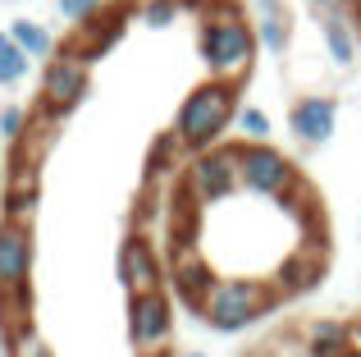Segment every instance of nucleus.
Wrapping results in <instances>:
<instances>
[{"label":"nucleus","mask_w":361,"mask_h":357,"mask_svg":"<svg viewBox=\"0 0 361 357\" xmlns=\"http://www.w3.org/2000/svg\"><path fill=\"white\" fill-rule=\"evenodd\" d=\"M256 55V23H247L233 0H211V14L202 18V60L211 78L238 83L252 69Z\"/></svg>","instance_id":"1"},{"label":"nucleus","mask_w":361,"mask_h":357,"mask_svg":"<svg viewBox=\"0 0 361 357\" xmlns=\"http://www.w3.org/2000/svg\"><path fill=\"white\" fill-rule=\"evenodd\" d=\"M238 115V83L229 78H211L197 92H188V101L174 115V138L183 143V152H206V147L220 143V133L233 124Z\"/></svg>","instance_id":"2"},{"label":"nucleus","mask_w":361,"mask_h":357,"mask_svg":"<svg viewBox=\"0 0 361 357\" xmlns=\"http://www.w3.org/2000/svg\"><path fill=\"white\" fill-rule=\"evenodd\" d=\"M274 303H279V289H265L261 279H220L211 289V298H206L202 316L211 330L233 334L243 325H252L256 316H265Z\"/></svg>","instance_id":"3"},{"label":"nucleus","mask_w":361,"mask_h":357,"mask_svg":"<svg viewBox=\"0 0 361 357\" xmlns=\"http://www.w3.org/2000/svg\"><path fill=\"white\" fill-rule=\"evenodd\" d=\"M238 183L256 197H288L298 188V170L270 143H243L238 147Z\"/></svg>","instance_id":"4"},{"label":"nucleus","mask_w":361,"mask_h":357,"mask_svg":"<svg viewBox=\"0 0 361 357\" xmlns=\"http://www.w3.org/2000/svg\"><path fill=\"white\" fill-rule=\"evenodd\" d=\"M87 60L73 51H55L42 69V110L46 115H69L87 97Z\"/></svg>","instance_id":"5"},{"label":"nucleus","mask_w":361,"mask_h":357,"mask_svg":"<svg viewBox=\"0 0 361 357\" xmlns=\"http://www.w3.org/2000/svg\"><path fill=\"white\" fill-rule=\"evenodd\" d=\"M238 183V147H206L197 152V161L188 165V197L202 206L224 202Z\"/></svg>","instance_id":"6"},{"label":"nucleus","mask_w":361,"mask_h":357,"mask_svg":"<svg viewBox=\"0 0 361 357\" xmlns=\"http://www.w3.org/2000/svg\"><path fill=\"white\" fill-rule=\"evenodd\" d=\"M169 330H174V307H169V298L160 294V289L133 294V303H128V339L151 353V349H160V344L169 339Z\"/></svg>","instance_id":"7"},{"label":"nucleus","mask_w":361,"mask_h":357,"mask_svg":"<svg viewBox=\"0 0 361 357\" xmlns=\"http://www.w3.org/2000/svg\"><path fill=\"white\" fill-rule=\"evenodd\" d=\"M32 275V234L23 220L0 224V289H18Z\"/></svg>","instance_id":"8"},{"label":"nucleus","mask_w":361,"mask_h":357,"mask_svg":"<svg viewBox=\"0 0 361 357\" xmlns=\"http://www.w3.org/2000/svg\"><path fill=\"white\" fill-rule=\"evenodd\" d=\"M123 18H128L123 9H106V5H101L92 18H82V23H78V37H73L69 51H73V55H82L87 64H92V60H101V55H106L110 46H115L119 37H123Z\"/></svg>","instance_id":"9"},{"label":"nucleus","mask_w":361,"mask_h":357,"mask_svg":"<svg viewBox=\"0 0 361 357\" xmlns=\"http://www.w3.org/2000/svg\"><path fill=\"white\" fill-rule=\"evenodd\" d=\"M288 124H293V133H298L307 147L329 143V138H334V124H338V106H334V97H302L298 106H293Z\"/></svg>","instance_id":"10"},{"label":"nucleus","mask_w":361,"mask_h":357,"mask_svg":"<svg viewBox=\"0 0 361 357\" xmlns=\"http://www.w3.org/2000/svg\"><path fill=\"white\" fill-rule=\"evenodd\" d=\"M119 279L128 294H147V289H160V257L147 238H128L119 248Z\"/></svg>","instance_id":"11"},{"label":"nucleus","mask_w":361,"mask_h":357,"mask_svg":"<svg viewBox=\"0 0 361 357\" xmlns=\"http://www.w3.org/2000/svg\"><path fill=\"white\" fill-rule=\"evenodd\" d=\"M215 284H220V279H215V270L206 266L197 252L178 248V261H174V289H178V298H183L188 307H206V298H211Z\"/></svg>","instance_id":"12"},{"label":"nucleus","mask_w":361,"mask_h":357,"mask_svg":"<svg viewBox=\"0 0 361 357\" xmlns=\"http://www.w3.org/2000/svg\"><path fill=\"white\" fill-rule=\"evenodd\" d=\"M320 275H325V261H320L316 252H293V257H283L279 270H274V289H279V294H302V289H316Z\"/></svg>","instance_id":"13"},{"label":"nucleus","mask_w":361,"mask_h":357,"mask_svg":"<svg viewBox=\"0 0 361 357\" xmlns=\"http://www.w3.org/2000/svg\"><path fill=\"white\" fill-rule=\"evenodd\" d=\"M307 357H361V344L348 325L320 321V325H311V334H307Z\"/></svg>","instance_id":"14"},{"label":"nucleus","mask_w":361,"mask_h":357,"mask_svg":"<svg viewBox=\"0 0 361 357\" xmlns=\"http://www.w3.org/2000/svg\"><path fill=\"white\" fill-rule=\"evenodd\" d=\"M256 42L265 51L283 55V46H288V18H283L279 0H256Z\"/></svg>","instance_id":"15"},{"label":"nucleus","mask_w":361,"mask_h":357,"mask_svg":"<svg viewBox=\"0 0 361 357\" xmlns=\"http://www.w3.org/2000/svg\"><path fill=\"white\" fill-rule=\"evenodd\" d=\"M9 37H14L32 60H51L55 55V32L46 23H37V18H14V23H9Z\"/></svg>","instance_id":"16"},{"label":"nucleus","mask_w":361,"mask_h":357,"mask_svg":"<svg viewBox=\"0 0 361 357\" xmlns=\"http://www.w3.org/2000/svg\"><path fill=\"white\" fill-rule=\"evenodd\" d=\"M320 32H325V46H329V60L334 64H353L357 60V37H353V23H348L343 14H325V23H320Z\"/></svg>","instance_id":"17"},{"label":"nucleus","mask_w":361,"mask_h":357,"mask_svg":"<svg viewBox=\"0 0 361 357\" xmlns=\"http://www.w3.org/2000/svg\"><path fill=\"white\" fill-rule=\"evenodd\" d=\"M27 69H32V55L14 42L9 28H5V32H0V87H18V83L27 78Z\"/></svg>","instance_id":"18"},{"label":"nucleus","mask_w":361,"mask_h":357,"mask_svg":"<svg viewBox=\"0 0 361 357\" xmlns=\"http://www.w3.org/2000/svg\"><path fill=\"white\" fill-rule=\"evenodd\" d=\"M32 206H37V174L27 170V174H18L14 183H9V193H5V211H9V220H23V224H27Z\"/></svg>","instance_id":"19"},{"label":"nucleus","mask_w":361,"mask_h":357,"mask_svg":"<svg viewBox=\"0 0 361 357\" xmlns=\"http://www.w3.org/2000/svg\"><path fill=\"white\" fill-rule=\"evenodd\" d=\"M27 133V110L23 106H0V143H23Z\"/></svg>","instance_id":"20"},{"label":"nucleus","mask_w":361,"mask_h":357,"mask_svg":"<svg viewBox=\"0 0 361 357\" xmlns=\"http://www.w3.org/2000/svg\"><path fill=\"white\" fill-rule=\"evenodd\" d=\"M137 18H142L147 28H169V23L178 18V0H142Z\"/></svg>","instance_id":"21"},{"label":"nucleus","mask_w":361,"mask_h":357,"mask_svg":"<svg viewBox=\"0 0 361 357\" xmlns=\"http://www.w3.org/2000/svg\"><path fill=\"white\" fill-rule=\"evenodd\" d=\"M233 119H238L243 138H252V143H265V138H270V115H265V110H256V106H243Z\"/></svg>","instance_id":"22"},{"label":"nucleus","mask_w":361,"mask_h":357,"mask_svg":"<svg viewBox=\"0 0 361 357\" xmlns=\"http://www.w3.org/2000/svg\"><path fill=\"white\" fill-rule=\"evenodd\" d=\"M178 152H183V143H178L174 133H165V138H160V143H156V152H151V178H156V174H165L169 165L178 161Z\"/></svg>","instance_id":"23"},{"label":"nucleus","mask_w":361,"mask_h":357,"mask_svg":"<svg viewBox=\"0 0 361 357\" xmlns=\"http://www.w3.org/2000/svg\"><path fill=\"white\" fill-rule=\"evenodd\" d=\"M101 5H106V0H55V9H60V18H64V23H73V28H78L82 18H92V14H97Z\"/></svg>","instance_id":"24"},{"label":"nucleus","mask_w":361,"mask_h":357,"mask_svg":"<svg viewBox=\"0 0 361 357\" xmlns=\"http://www.w3.org/2000/svg\"><path fill=\"white\" fill-rule=\"evenodd\" d=\"M14 357H51V349H46L32 330H18L14 334Z\"/></svg>","instance_id":"25"},{"label":"nucleus","mask_w":361,"mask_h":357,"mask_svg":"<svg viewBox=\"0 0 361 357\" xmlns=\"http://www.w3.org/2000/svg\"><path fill=\"white\" fill-rule=\"evenodd\" d=\"M316 5H325V9H334V5H343V0H316Z\"/></svg>","instance_id":"26"},{"label":"nucleus","mask_w":361,"mask_h":357,"mask_svg":"<svg viewBox=\"0 0 361 357\" xmlns=\"http://www.w3.org/2000/svg\"><path fill=\"white\" fill-rule=\"evenodd\" d=\"M183 357H206V353H183Z\"/></svg>","instance_id":"27"},{"label":"nucleus","mask_w":361,"mask_h":357,"mask_svg":"<svg viewBox=\"0 0 361 357\" xmlns=\"http://www.w3.org/2000/svg\"><path fill=\"white\" fill-rule=\"evenodd\" d=\"M151 357H160V353H151Z\"/></svg>","instance_id":"28"}]
</instances>
